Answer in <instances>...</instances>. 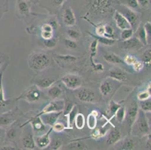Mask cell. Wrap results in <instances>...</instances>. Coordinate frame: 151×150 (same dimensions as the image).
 I'll list each match as a JSON object with an SVG mask.
<instances>
[{"mask_svg":"<svg viewBox=\"0 0 151 150\" xmlns=\"http://www.w3.org/2000/svg\"><path fill=\"white\" fill-rule=\"evenodd\" d=\"M118 0H86L89 14L92 16L106 17L113 15Z\"/></svg>","mask_w":151,"mask_h":150,"instance_id":"1","label":"cell"},{"mask_svg":"<svg viewBox=\"0 0 151 150\" xmlns=\"http://www.w3.org/2000/svg\"><path fill=\"white\" fill-rule=\"evenodd\" d=\"M27 63L32 71L42 72L51 65V56L45 50H35L29 55Z\"/></svg>","mask_w":151,"mask_h":150,"instance_id":"2","label":"cell"},{"mask_svg":"<svg viewBox=\"0 0 151 150\" xmlns=\"http://www.w3.org/2000/svg\"><path fill=\"white\" fill-rule=\"evenodd\" d=\"M150 124L146 117L145 113L139 109L137 118L132 126L129 134H132L134 137H145L150 134Z\"/></svg>","mask_w":151,"mask_h":150,"instance_id":"3","label":"cell"},{"mask_svg":"<svg viewBox=\"0 0 151 150\" xmlns=\"http://www.w3.org/2000/svg\"><path fill=\"white\" fill-rule=\"evenodd\" d=\"M42 98H43V94L42 90L35 84H32L24 89L20 93V95L16 98L17 101L19 100H23L30 104L39 102L42 101Z\"/></svg>","mask_w":151,"mask_h":150,"instance_id":"4","label":"cell"},{"mask_svg":"<svg viewBox=\"0 0 151 150\" xmlns=\"http://www.w3.org/2000/svg\"><path fill=\"white\" fill-rule=\"evenodd\" d=\"M23 113L19 108L18 105L16 104L13 108L9 111L0 114V126L4 128L9 127L14 122L20 118L23 117Z\"/></svg>","mask_w":151,"mask_h":150,"instance_id":"5","label":"cell"},{"mask_svg":"<svg viewBox=\"0 0 151 150\" xmlns=\"http://www.w3.org/2000/svg\"><path fill=\"white\" fill-rule=\"evenodd\" d=\"M34 135L35 134L29 124H27L22 128L20 140L23 149L29 150L36 149L37 147L35 144V140H34L35 136Z\"/></svg>","mask_w":151,"mask_h":150,"instance_id":"6","label":"cell"},{"mask_svg":"<svg viewBox=\"0 0 151 150\" xmlns=\"http://www.w3.org/2000/svg\"><path fill=\"white\" fill-rule=\"evenodd\" d=\"M120 5L121 6V8H120L121 10L119 11L126 17L127 21L129 23L130 27L132 29L133 31L135 32L139 27V25L141 24V14L138 11L127 8L125 5H120Z\"/></svg>","mask_w":151,"mask_h":150,"instance_id":"7","label":"cell"},{"mask_svg":"<svg viewBox=\"0 0 151 150\" xmlns=\"http://www.w3.org/2000/svg\"><path fill=\"white\" fill-rule=\"evenodd\" d=\"M64 86L71 90H76L81 87L83 84V79L78 74H66L60 79Z\"/></svg>","mask_w":151,"mask_h":150,"instance_id":"8","label":"cell"},{"mask_svg":"<svg viewBox=\"0 0 151 150\" xmlns=\"http://www.w3.org/2000/svg\"><path fill=\"white\" fill-rule=\"evenodd\" d=\"M3 74L4 73L0 74V114L9 111L12 108H13L16 104H17V101L16 98H5L3 82H2L3 81Z\"/></svg>","mask_w":151,"mask_h":150,"instance_id":"9","label":"cell"},{"mask_svg":"<svg viewBox=\"0 0 151 150\" xmlns=\"http://www.w3.org/2000/svg\"><path fill=\"white\" fill-rule=\"evenodd\" d=\"M27 124H29L32 130H33L34 134H37L36 135L44 134L46 131H47L48 129L50 128V126L45 125L43 121L42 120L40 116H34L32 117H30L25 123H23L20 125V128H22L23 126L27 125Z\"/></svg>","mask_w":151,"mask_h":150,"instance_id":"10","label":"cell"},{"mask_svg":"<svg viewBox=\"0 0 151 150\" xmlns=\"http://www.w3.org/2000/svg\"><path fill=\"white\" fill-rule=\"evenodd\" d=\"M76 90L77 92L75 93V96L81 102L95 104L99 101L94 91L92 90L91 89L81 86Z\"/></svg>","mask_w":151,"mask_h":150,"instance_id":"11","label":"cell"},{"mask_svg":"<svg viewBox=\"0 0 151 150\" xmlns=\"http://www.w3.org/2000/svg\"><path fill=\"white\" fill-rule=\"evenodd\" d=\"M20 120L17 119L5 128V143L15 144V140H17L18 137H20L21 134L22 128H20Z\"/></svg>","mask_w":151,"mask_h":150,"instance_id":"12","label":"cell"},{"mask_svg":"<svg viewBox=\"0 0 151 150\" xmlns=\"http://www.w3.org/2000/svg\"><path fill=\"white\" fill-rule=\"evenodd\" d=\"M120 83L112 79H106L101 83L99 91L103 97H111L120 86Z\"/></svg>","mask_w":151,"mask_h":150,"instance_id":"13","label":"cell"},{"mask_svg":"<svg viewBox=\"0 0 151 150\" xmlns=\"http://www.w3.org/2000/svg\"><path fill=\"white\" fill-rule=\"evenodd\" d=\"M64 107H65V100L64 99H55V100H52L51 101L47 103L43 107V109L35 116H40L43 114L49 113L63 112Z\"/></svg>","mask_w":151,"mask_h":150,"instance_id":"14","label":"cell"},{"mask_svg":"<svg viewBox=\"0 0 151 150\" xmlns=\"http://www.w3.org/2000/svg\"><path fill=\"white\" fill-rule=\"evenodd\" d=\"M138 105L135 101L131 103L127 108L126 109V116H125V120H126V124L129 127V133H130V130L132 126L133 123L134 122L135 119L138 116Z\"/></svg>","mask_w":151,"mask_h":150,"instance_id":"15","label":"cell"},{"mask_svg":"<svg viewBox=\"0 0 151 150\" xmlns=\"http://www.w3.org/2000/svg\"><path fill=\"white\" fill-rule=\"evenodd\" d=\"M52 127H50L47 131L39 135H35L34 137L35 144L37 149H45L48 146L50 143V133L52 132Z\"/></svg>","mask_w":151,"mask_h":150,"instance_id":"16","label":"cell"},{"mask_svg":"<svg viewBox=\"0 0 151 150\" xmlns=\"http://www.w3.org/2000/svg\"><path fill=\"white\" fill-rule=\"evenodd\" d=\"M111 118L110 119H107V122L103 125L101 127L95 128L92 129L91 133H90V137L93 139V140H99V139L101 138V137H105L107 134L109 129L111 128L110 126H114V125L111 122Z\"/></svg>","mask_w":151,"mask_h":150,"instance_id":"17","label":"cell"},{"mask_svg":"<svg viewBox=\"0 0 151 150\" xmlns=\"http://www.w3.org/2000/svg\"><path fill=\"white\" fill-rule=\"evenodd\" d=\"M57 80L58 79L53 77H48V78L44 77V78H38L32 80V83L38 86L41 90H44V89H47L49 87L53 86Z\"/></svg>","mask_w":151,"mask_h":150,"instance_id":"18","label":"cell"},{"mask_svg":"<svg viewBox=\"0 0 151 150\" xmlns=\"http://www.w3.org/2000/svg\"><path fill=\"white\" fill-rule=\"evenodd\" d=\"M108 77L120 83L126 82L128 80L127 73L119 67H114L111 68L108 72Z\"/></svg>","mask_w":151,"mask_h":150,"instance_id":"19","label":"cell"},{"mask_svg":"<svg viewBox=\"0 0 151 150\" xmlns=\"http://www.w3.org/2000/svg\"><path fill=\"white\" fill-rule=\"evenodd\" d=\"M31 3L28 0H16V11L20 17L25 18L30 14Z\"/></svg>","mask_w":151,"mask_h":150,"instance_id":"20","label":"cell"},{"mask_svg":"<svg viewBox=\"0 0 151 150\" xmlns=\"http://www.w3.org/2000/svg\"><path fill=\"white\" fill-rule=\"evenodd\" d=\"M107 137L106 143L108 146H114L119 142L122 139V134L120 131L116 126H112L111 128L109 129Z\"/></svg>","mask_w":151,"mask_h":150,"instance_id":"21","label":"cell"},{"mask_svg":"<svg viewBox=\"0 0 151 150\" xmlns=\"http://www.w3.org/2000/svg\"><path fill=\"white\" fill-rule=\"evenodd\" d=\"M119 47L124 50H140L144 47L141 41L136 37H132L131 38L126 41H122Z\"/></svg>","mask_w":151,"mask_h":150,"instance_id":"22","label":"cell"},{"mask_svg":"<svg viewBox=\"0 0 151 150\" xmlns=\"http://www.w3.org/2000/svg\"><path fill=\"white\" fill-rule=\"evenodd\" d=\"M112 16H113V19L114 20L115 23H116V27L120 29L123 30L125 29L131 28L129 23L127 21L126 17L118 10L115 9Z\"/></svg>","mask_w":151,"mask_h":150,"instance_id":"23","label":"cell"},{"mask_svg":"<svg viewBox=\"0 0 151 150\" xmlns=\"http://www.w3.org/2000/svg\"><path fill=\"white\" fill-rule=\"evenodd\" d=\"M78 60V57L71 56V55H53V60L62 68L64 65H69L71 63H74Z\"/></svg>","mask_w":151,"mask_h":150,"instance_id":"24","label":"cell"},{"mask_svg":"<svg viewBox=\"0 0 151 150\" xmlns=\"http://www.w3.org/2000/svg\"><path fill=\"white\" fill-rule=\"evenodd\" d=\"M63 23L66 27H74L76 24V17L71 7L68 6L65 9L63 16Z\"/></svg>","mask_w":151,"mask_h":150,"instance_id":"25","label":"cell"},{"mask_svg":"<svg viewBox=\"0 0 151 150\" xmlns=\"http://www.w3.org/2000/svg\"><path fill=\"white\" fill-rule=\"evenodd\" d=\"M98 41L96 39H93L92 41L91 44L90 45V61L91 63V67L93 68V70L96 72L99 69V63H95L94 59L97 54V49H98Z\"/></svg>","mask_w":151,"mask_h":150,"instance_id":"26","label":"cell"},{"mask_svg":"<svg viewBox=\"0 0 151 150\" xmlns=\"http://www.w3.org/2000/svg\"><path fill=\"white\" fill-rule=\"evenodd\" d=\"M62 113L63 112L49 113H45V114H43V115L40 116V117L45 125L51 127L55 122H57V121H58L59 118H60Z\"/></svg>","mask_w":151,"mask_h":150,"instance_id":"27","label":"cell"},{"mask_svg":"<svg viewBox=\"0 0 151 150\" xmlns=\"http://www.w3.org/2000/svg\"><path fill=\"white\" fill-rule=\"evenodd\" d=\"M114 146H115L116 149H117L131 150L134 149L135 144H134V140L132 139L127 137L123 139V140H120L119 142H117Z\"/></svg>","mask_w":151,"mask_h":150,"instance_id":"28","label":"cell"},{"mask_svg":"<svg viewBox=\"0 0 151 150\" xmlns=\"http://www.w3.org/2000/svg\"><path fill=\"white\" fill-rule=\"evenodd\" d=\"M103 58L108 63L113 65L117 64H124L123 60L114 53H105L103 55Z\"/></svg>","mask_w":151,"mask_h":150,"instance_id":"29","label":"cell"},{"mask_svg":"<svg viewBox=\"0 0 151 150\" xmlns=\"http://www.w3.org/2000/svg\"><path fill=\"white\" fill-rule=\"evenodd\" d=\"M63 95V92L59 86L53 85L50 87H49L47 91V95L49 98L52 100L55 99H60Z\"/></svg>","mask_w":151,"mask_h":150,"instance_id":"30","label":"cell"},{"mask_svg":"<svg viewBox=\"0 0 151 150\" xmlns=\"http://www.w3.org/2000/svg\"><path fill=\"white\" fill-rule=\"evenodd\" d=\"M78 113V107L77 104H73L71 109L70 110L69 112L65 115L67 117V128L69 129L72 128L74 125V120L76 116V115Z\"/></svg>","mask_w":151,"mask_h":150,"instance_id":"31","label":"cell"},{"mask_svg":"<svg viewBox=\"0 0 151 150\" xmlns=\"http://www.w3.org/2000/svg\"><path fill=\"white\" fill-rule=\"evenodd\" d=\"M88 33L90 36H92L94 39H96L98 41L99 44H101L104 45V46H113L115 44V42H116V39H114V38H106V37L105 36H99V35H94V34L90 32H88Z\"/></svg>","mask_w":151,"mask_h":150,"instance_id":"32","label":"cell"},{"mask_svg":"<svg viewBox=\"0 0 151 150\" xmlns=\"http://www.w3.org/2000/svg\"><path fill=\"white\" fill-rule=\"evenodd\" d=\"M134 32H136V38L141 41L144 46H146L148 44V38L147 35V33L145 32V28H144V25L140 24L138 28Z\"/></svg>","mask_w":151,"mask_h":150,"instance_id":"33","label":"cell"},{"mask_svg":"<svg viewBox=\"0 0 151 150\" xmlns=\"http://www.w3.org/2000/svg\"><path fill=\"white\" fill-rule=\"evenodd\" d=\"M65 149H75V150H85L89 149L88 146L83 141L80 140H76L71 141L68 144H67Z\"/></svg>","mask_w":151,"mask_h":150,"instance_id":"34","label":"cell"},{"mask_svg":"<svg viewBox=\"0 0 151 150\" xmlns=\"http://www.w3.org/2000/svg\"><path fill=\"white\" fill-rule=\"evenodd\" d=\"M10 64V57L3 52H0V74L4 73Z\"/></svg>","mask_w":151,"mask_h":150,"instance_id":"35","label":"cell"},{"mask_svg":"<svg viewBox=\"0 0 151 150\" xmlns=\"http://www.w3.org/2000/svg\"><path fill=\"white\" fill-rule=\"evenodd\" d=\"M123 102V101H120V102H116V101H114V100H111L108 104V114L111 115V117L113 118L114 116L115 113L116 112L119 108L122 106V103Z\"/></svg>","mask_w":151,"mask_h":150,"instance_id":"36","label":"cell"},{"mask_svg":"<svg viewBox=\"0 0 151 150\" xmlns=\"http://www.w3.org/2000/svg\"><path fill=\"white\" fill-rule=\"evenodd\" d=\"M74 124H75V127L79 130H81L84 128L85 124H86V119L83 113H78L74 120Z\"/></svg>","mask_w":151,"mask_h":150,"instance_id":"37","label":"cell"},{"mask_svg":"<svg viewBox=\"0 0 151 150\" xmlns=\"http://www.w3.org/2000/svg\"><path fill=\"white\" fill-rule=\"evenodd\" d=\"M118 1H119V4L125 5L127 8L132 9L134 11H138V10L140 9L137 0H118Z\"/></svg>","mask_w":151,"mask_h":150,"instance_id":"38","label":"cell"},{"mask_svg":"<svg viewBox=\"0 0 151 150\" xmlns=\"http://www.w3.org/2000/svg\"><path fill=\"white\" fill-rule=\"evenodd\" d=\"M63 139L60 137H57L50 140L49 146L47 147V149L50 150H58L60 149L63 146Z\"/></svg>","mask_w":151,"mask_h":150,"instance_id":"39","label":"cell"},{"mask_svg":"<svg viewBox=\"0 0 151 150\" xmlns=\"http://www.w3.org/2000/svg\"><path fill=\"white\" fill-rule=\"evenodd\" d=\"M138 108L140 110L146 113H150L151 111V101L150 98H148L145 101H140L138 103Z\"/></svg>","mask_w":151,"mask_h":150,"instance_id":"40","label":"cell"},{"mask_svg":"<svg viewBox=\"0 0 151 150\" xmlns=\"http://www.w3.org/2000/svg\"><path fill=\"white\" fill-rule=\"evenodd\" d=\"M125 116H126V107L122 105L115 113L114 117L116 118V121L119 123H122L125 121Z\"/></svg>","mask_w":151,"mask_h":150,"instance_id":"41","label":"cell"},{"mask_svg":"<svg viewBox=\"0 0 151 150\" xmlns=\"http://www.w3.org/2000/svg\"><path fill=\"white\" fill-rule=\"evenodd\" d=\"M66 32L68 36L69 37V38H71L72 40H75V41H77V40L81 38V32L78 29H77L73 28V27H71V28H68L67 29Z\"/></svg>","mask_w":151,"mask_h":150,"instance_id":"42","label":"cell"},{"mask_svg":"<svg viewBox=\"0 0 151 150\" xmlns=\"http://www.w3.org/2000/svg\"><path fill=\"white\" fill-rule=\"evenodd\" d=\"M86 123V125H87V127L90 129L92 130V129L95 128L97 126V117L94 115V114L90 113L87 116Z\"/></svg>","mask_w":151,"mask_h":150,"instance_id":"43","label":"cell"},{"mask_svg":"<svg viewBox=\"0 0 151 150\" xmlns=\"http://www.w3.org/2000/svg\"><path fill=\"white\" fill-rule=\"evenodd\" d=\"M142 59H143V62L145 64V67L147 68H150V64H151V50L150 48H148L144 52L142 55Z\"/></svg>","mask_w":151,"mask_h":150,"instance_id":"44","label":"cell"},{"mask_svg":"<svg viewBox=\"0 0 151 150\" xmlns=\"http://www.w3.org/2000/svg\"><path fill=\"white\" fill-rule=\"evenodd\" d=\"M134 33V32L133 31V29L132 28L123 29L122 30L121 33H120V39H121L122 41H126V40L129 39L132 37H133Z\"/></svg>","mask_w":151,"mask_h":150,"instance_id":"45","label":"cell"},{"mask_svg":"<svg viewBox=\"0 0 151 150\" xmlns=\"http://www.w3.org/2000/svg\"><path fill=\"white\" fill-rule=\"evenodd\" d=\"M9 11V0H0V20Z\"/></svg>","mask_w":151,"mask_h":150,"instance_id":"46","label":"cell"},{"mask_svg":"<svg viewBox=\"0 0 151 150\" xmlns=\"http://www.w3.org/2000/svg\"><path fill=\"white\" fill-rule=\"evenodd\" d=\"M51 127L52 130H53V131L57 132V133H61V132L64 131L65 130V128H66V126H65L63 122H58V121H57V122H55Z\"/></svg>","mask_w":151,"mask_h":150,"instance_id":"47","label":"cell"},{"mask_svg":"<svg viewBox=\"0 0 151 150\" xmlns=\"http://www.w3.org/2000/svg\"><path fill=\"white\" fill-rule=\"evenodd\" d=\"M137 60H138V59L133 55L130 54V53H127L126 55H125L124 58H123V62H124L125 64L130 66L132 65Z\"/></svg>","mask_w":151,"mask_h":150,"instance_id":"48","label":"cell"},{"mask_svg":"<svg viewBox=\"0 0 151 150\" xmlns=\"http://www.w3.org/2000/svg\"><path fill=\"white\" fill-rule=\"evenodd\" d=\"M105 35L104 36L106 37V38H114H114V29L112 27H111V25L109 24H105Z\"/></svg>","mask_w":151,"mask_h":150,"instance_id":"49","label":"cell"},{"mask_svg":"<svg viewBox=\"0 0 151 150\" xmlns=\"http://www.w3.org/2000/svg\"><path fill=\"white\" fill-rule=\"evenodd\" d=\"M151 97V93L148 92L147 89L145 90L141 91L140 93H138L137 95V99L138 101H145V100H147L148 98H150Z\"/></svg>","mask_w":151,"mask_h":150,"instance_id":"50","label":"cell"},{"mask_svg":"<svg viewBox=\"0 0 151 150\" xmlns=\"http://www.w3.org/2000/svg\"><path fill=\"white\" fill-rule=\"evenodd\" d=\"M20 149L15 144L10 143H4L2 146H0V150H19Z\"/></svg>","mask_w":151,"mask_h":150,"instance_id":"51","label":"cell"},{"mask_svg":"<svg viewBox=\"0 0 151 150\" xmlns=\"http://www.w3.org/2000/svg\"><path fill=\"white\" fill-rule=\"evenodd\" d=\"M65 45L69 50H75L78 48V44H77L76 41L71 39V38L65 39Z\"/></svg>","mask_w":151,"mask_h":150,"instance_id":"52","label":"cell"},{"mask_svg":"<svg viewBox=\"0 0 151 150\" xmlns=\"http://www.w3.org/2000/svg\"><path fill=\"white\" fill-rule=\"evenodd\" d=\"M44 44H45V47L48 49H53V48L56 47L57 46V40L54 39L53 38H50V39L44 40Z\"/></svg>","mask_w":151,"mask_h":150,"instance_id":"53","label":"cell"},{"mask_svg":"<svg viewBox=\"0 0 151 150\" xmlns=\"http://www.w3.org/2000/svg\"><path fill=\"white\" fill-rule=\"evenodd\" d=\"M132 66V68L134 70V71L138 73L144 69V68H145V64H144V62L142 61H139L138 60Z\"/></svg>","mask_w":151,"mask_h":150,"instance_id":"54","label":"cell"},{"mask_svg":"<svg viewBox=\"0 0 151 150\" xmlns=\"http://www.w3.org/2000/svg\"><path fill=\"white\" fill-rule=\"evenodd\" d=\"M138 5L140 8L143 9H148L150 7V0H137Z\"/></svg>","mask_w":151,"mask_h":150,"instance_id":"55","label":"cell"},{"mask_svg":"<svg viewBox=\"0 0 151 150\" xmlns=\"http://www.w3.org/2000/svg\"><path fill=\"white\" fill-rule=\"evenodd\" d=\"M41 36L44 40L50 39V38H53V32L41 31Z\"/></svg>","mask_w":151,"mask_h":150,"instance_id":"56","label":"cell"},{"mask_svg":"<svg viewBox=\"0 0 151 150\" xmlns=\"http://www.w3.org/2000/svg\"><path fill=\"white\" fill-rule=\"evenodd\" d=\"M144 28H145V32L147 33V35L148 39H150L151 36V23L150 21H147L146 23L144 24Z\"/></svg>","mask_w":151,"mask_h":150,"instance_id":"57","label":"cell"},{"mask_svg":"<svg viewBox=\"0 0 151 150\" xmlns=\"http://www.w3.org/2000/svg\"><path fill=\"white\" fill-rule=\"evenodd\" d=\"M5 128L0 126V146L5 143Z\"/></svg>","mask_w":151,"mask_h":150,"instance_id":"58","label":"cell"},{"mask_svg":"<svg viewBox=\"0 0 151 150\" xmlns=\"http://www.w3.org/2000/svg\"><path fill=\"white\" fill-rule=\"evenodd\" d=\"M65 1L66 0H50L52 5L57 8H60L61 6H63Z\"/></svg>","mask_w":151,"mask_h":150,"instance_id":"59","label":"cell"},{"mask_svg":"<svg viewBox=\"0 0 151 150\" xmlns=\"http://www.w3.org/2000/svg\"><path fill=\"white\" fill-rule=\"evenodd\" d=\"M48 23L51 26V27L53 28V30H57V29L59 28V27H60V24H59L58 21H57V20H55V19H51V20H50Z\"/></svg>","mask_w":151,"mask_h":150,"instance_id":"60","label":"cell"},{"mask_svg":"<svg viewBox=\"0 0 151 150\" xmlns=\"http://www.w3.org/2000/svg\"><path fill=\"white\" fill-rule=\"evenodd\" d=\"M41 31H46V32H53V28L51 27L49 23H44L43 25L41 27Z\"/></svg>","mask_w":151,"mask_h":150,"instance_id":"61","label":"cell"},{"mask_svg":"<svg viewBox=\"0 0 151 150\" xmlns=\"http://www.w3.org/2000/svg\"><path fill=\"white\" fill-rule=\"evenodd\" d=\"M147 138L146 140V148L147 149H150V142H151V139H150V134L147 135Z\"/></svg>","mask_w":151,"mask_h":150,"instance_id":"62","label":"cell"}]
</instances>
